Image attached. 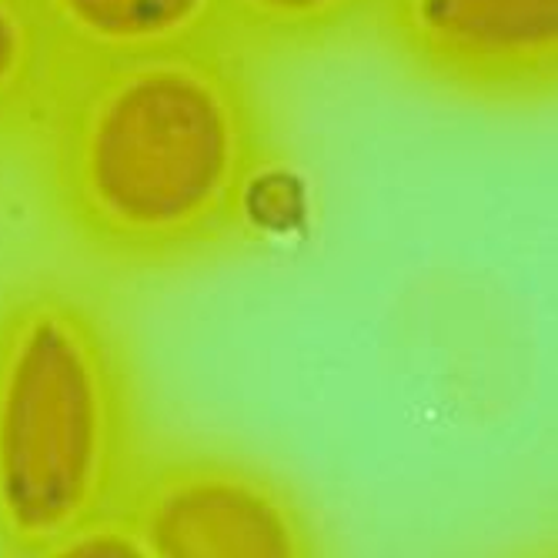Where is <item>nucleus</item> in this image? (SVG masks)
I'll use <instances>...</instances> for the list:
<instances>
[{
    "instance_id": "nucleus-1",
    "label": "nucleus",
    "mask_w": 558,
    "mask_h": 558,
    "mask_svg": "<svg viewBox=\"0 0 558 558\" xmlns=\"http://www.w3.org/2000/svg\"><path fill=\"white\" fill-rule=\"evenodd\" d=\"M265 147L255 90L215 47L100 61L44 114V191L90 262L178 271L251 228Z\"/></svg>"
},
{
    "instance_id": "nucleus-2",
    "label": "nucleus",
    "mask_w": 558,
    "mask_h": 558,
    "mask_svg": "<svg viewBox=\"0 0 558 558\" xmlns=\"http://www.w3.org/2000/svg\"><path fill=\"white\" fill-rule=\"evenodd\" d=\"M150 448L137 362L81 278L0 281V558L118 515Z\"/></svg>"
},
{
    "instance_id": "nucleus-3",
    "label": "nucleus",
    "mask_w": 558,
    "mask_h": 558,
    "mask_svg": "<svg viewBox=\"0 0 558 558\" xmlns=\"http://www.w3.org/2000/svg\"><path fill=\"white\" fill-rule=\"evenodd\" d=\"M121 515L150 558H331L284 472L215 441H150Z\"/></svg>"
},
{
    "instance_id": "nucleus-4",
    "label": "nucleus",
    "mask_w": 558,
    "mask_h": 558,
    "mask_svg": "<svg viewBox=\"0 0 558 558\" xmlns=\"http://www.w3.org/2000/svg\"><path fill=\"white\" fill-rule=\"evenodd\" d=\"M395 58L482 105L558 100V0H381Z\"/></svg>"
},
{
    "instance_id": "nucleus-5",
    "label": "nucleus",
    "mask_w": 558,
    "mask_h": 558,
    "mask_svg": "<svg viewBox=\"0 0 558 558\" xmlns=\"http://www.w3.org/2000/svg\"><path fill=\"white\" fill-rule=\"evenodd\" d=\"M71 68L211 47L228 21L225 0H34Z\"/></svg>"
},
{
    "instance_id": "nucleus-6",
    "label": "nucleus",
    "mask_w": 558,
    "mask_h": 558,
    "mask_svg": "<svg viewBox=\"0 0 558 558\" xmlns=\"http://www.w3.org/2000/svg\"><path fill=\"white\" fill-rule=\"evenodd\" d=\"M68 64L34 0H0V128L47 114Z\"/></svg>"
},
{
    "instance_id": "nucleus-7",
    "label": "nucleus",
    "mask_w": 558,
    "mask_h": 558,
    "mask_svg": "<svg viewBox=\"0 0 558 558\" xmlns=\"http://www.w3.org/2000/svg\"><path fill=\"white\" fill-rule=\"evenodd\" d=\"M381 0H225L228 21L281 40H312L348 27Z\"/></svg>"
},
{
    "instance_id": "nucleus-8",
    "label": "nucleus",
    "mask_w": 558,
    "mask_h": 558,
    "mask_svg": "<svg viewBox=\"0 0 558 558\" xmlns=\"http://www.w3.org/2000/svg\"><path fill=\"white\" fill-rule=\"evenodd\" d=\"M34 558H150V555L134 535V529L128 525V519L118 512L71 532L68 538L37 551Z\"/></svg>"
},
{
    "instance_id": "nucleus-9",
    "label": "nucleus",
    "mask_w": 558,
    "mask_h": 558,
    "mask_svg": "<svg viewBox=\"0 0 558 558\" xmlns=\"http://www.w3.org/2000/svg\"><path fill=\"white\" fill-rule=\"evenodd\" d=\"M555 558H558V555H555Z\"/></svg>"
}]
</instances>
